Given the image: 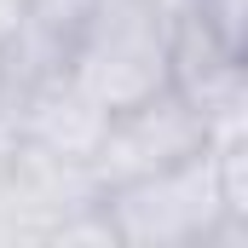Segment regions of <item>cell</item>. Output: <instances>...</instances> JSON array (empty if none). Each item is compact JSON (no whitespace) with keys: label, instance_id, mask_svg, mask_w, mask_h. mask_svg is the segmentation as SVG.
Returning <instances> with one entry per match:
<instances>
[{"label":"cell","instance_id":"6","mask_svg":"<svg viewBox=\"0 0 248 248\" xmlns=\"http://www.w3.org/2000/svg\"><path fill=\"white\" fill-rule=\"evenodd\" d=\"M133 6H144V12H156V17H168V23L179 29V17H185L196 0H133Z\"/></svg>","mask_w":248,"mask_h":248},{"label":"cell","instance_id":"3","mask_svg":"<svg viewBox=\"0 0 248 248\" xmlns=\"http://www.w3.org/2000/svg\"><path fill=\"white\" fill-rule=\"evenodd\" d=\"M196 150H208L202 116L185 104L179 87H162L127 110H110L87 168H93L98 190H110V185H127V179H144V173H162L173 162H190Z\"/></svg>","mask_w":248,"mask_h":248},{"label":"cell","instance_id":"4","mask_svg":"<svg viewBox=\"0 0 248 248\" xmlns=\"http://www.w3.org/2000/svg\"><path fill=\"white\" fill-rule=\"evenodd\" d=\"M6 116H12V127H17L23 144L52 150V156H75V162H93L98 133L110 122V110L93 104L63 69L46 75V81H35V87H23V93L6 104Z\"/></svg>","mask_w":248,"mask_h":248},{"label":"cell","instance_id":"2","mask_svg":"<svg viewBox=\"0 0 248 248\" xmlns=\"http://www.w3.org/2000/svg\"><path fill=\"white\" fill-rule=\"evenodd\" d=\"M98 202L122 248H208L219 219H237L225 214L214 150H196L190 162H173L162 173L110 185Z\"/></svg>","mask_w":248,"mask_h":248},{"label":"cell","instance_id":"7","mask_svg":"<svg viewBox=\"0 0 248 248\" xmlns=\"http://www.w3.org/2000/svg\"><path fill=\"white\" fill-rule=\"evenodd\" d=\"M0 110H6V81H0Z\"/></svg>","mask_w":248,"mask_h":248},{"label":"cell","instance_id":"5","mask_svg":"<svg viewBox=\"0 0 248 248\" xmlns=\"http://www.w3.org/2000/svg\"><path fill=\"white\" fill-rule=\"evenodd\" d=\"M23 17H29V0H0V46L23 29Z\"/></svg>","mask_w":248,"mask_h":248},{"label":"cell","instance_id":"1","mask_svg":"<svg viewBox=\"0 0 248 248\" xmlns=\"http://www.w3.org/2000/svg\"><path fill=\"white\" fill-rule=\"evenodd\" d=\"M63 75L104 110H127L162 87H173V23L133 6V0H93Z\"/></svg>","mask_w":248,"mask_h":248}]
</instances>
